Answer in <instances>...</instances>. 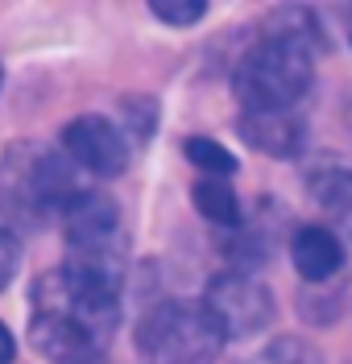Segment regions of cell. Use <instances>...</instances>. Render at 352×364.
Segmentation results:
<instances>
[{
    "label": "cell",
    "instance_id": "obj_1",
    "mask_svg": "<svg viewBox=\"0 0 352 364\" xmlns=\"http://www.w3.org/2000/svg\"><path fill=\"white\" fill-rule=\"evenodd\" d=\"M29 302V340L54 364H95L120 318V298L83 286L67 269L42 273Z\"/></svg>",
    "mask_w": 352,
    "mask_h": 364
},
{
    "label": "cell",
    "instance_id": "obj_2",
    "mask_svg": "<svg viewBox=\"0 0 352 364\" xmlns=\"http://www.w3.org/2000/svg\"><path fill=\"white\" fill-rule=\"evenodd\" d=\"M63 232H67V265L63 269L100 294L120 298L124 273H129V228L120 220L117 199H108L100 191H83L67 207Z\"/></svg>",
    "mask_w": 352,
    "mask_h": 364
},
{
    "label": "cell",
    "instance_id": "obj_3",
    "mask_svg": "<svg viewBox=\"0 0 352 364\" xmlns=\"http://www.w3.org/2000/svg\"><path fill=\"white\" fill-rule=\"evenodd\" d=\"M83 186L75 178V166L63 149H38L29 141H13L0 166V211L4 228H42L54 215L75 203Z\"/></svg>",
    "mask_w": 352,
    "mask_h": 364
},
{
    "label": "cell",
    "instance_id": "obj_4",
    "mask_svg": "<svg viewBox=\"0 0 352 364\" xmlns=\"http://www.w3.org/2000/svg\"><path fill=\"white\" fill-rule=\"evenodd\" d=\"M315 58L311 50L282 38H261L233 70V91L240 112H294L311 91Z\"/></svg>",
    "mask_w": 352,
    "mask_h": 364
},
{
    "label": "cell",
    "instance_id": "obj_5",
    "mask_svg": "<svg viewBox=\"0 0 352 364\" xmlns=\"http://www.w3.org/2000/svg\"><path fill=\"white\" fill-rule=\"evenodd\" d=\"M220 327L203 302L191 298H166L137 323V352L145 364H211L220 356Z\"/></svg>",
    "mask_w": 352,
    "mask_h": 364
},
{
    "label": "cell",
    "instance_id": "obj_6",
    "mask_svg": "<svg viewBox=\"0 0 352 364\" xmlns=\"http://www.w3.org/2000/svg\"><path fill=\"white\" fill-rule=\"evenodd\" d=\"M199 302L224 340H249L274 323V294L253 273H215Z\"/></svg>",
    "mask_w": 352,
    "mask_h": 364
},
{
    "label": "cell",
    "instance_id": "obj_7",
    "mask_svg": "<svg viewBox=\"0 0 352 364\" xmlns=\"http://www.w3.org/2000/svg\"><path fill=\"white\" fill-rule=\"evenodd\" d=\"M129 141L120 133L117 120H108V116L100 112H83L75 116L67 129H63V154L75 170H87L95 178H117L124 174V166H129Z\"/></svg>",
    "mask_w": 352,
    "mask_h": 364
},
{
    "label": "cell",
    "instance_id": "obj_8",
    "mask_svg": "<svg viewBox=\"0 0 352 364\" xmlns=\"http://www.w3.org/2000/svg\"><path fill=\"white\" fill-rule=\"evenodd\" d=\"M236 129L245 136V145L270 158H294L303 154L306 141V124L299 112H240Z\"/></svg>",
    "mask_w": 352,
    "mask_h": 364
},
{
    "label": "cell",
    "instance_id": "obj_9",
    "mask_svg": "<svg viewBox=\"0 0 352 364\" xmlns=\"http://www.w3.org/2000/svg\"><path fill=\"white\" fill-rule=\"evenodd\" d=\"M290 257H294L299 277L311 282V286H324V282H331L336 273L344 269V245H340V236L324 224L299 228L294 240H290Z\"/></svg>",
    "mask_w": 352,
    "mask_h": 364
},
{
    "label": "cell",
    "instance_id": "obj_10",
    "mask_svg": "<svg viewBox=\"0 0 352 364\" xmlns=\"http://www.w3.org/2000/svg\"><path fill=\"white\" fill-rule=\"evenodd\" d=\"M306 191H311V199L324 207V211H331V220L352 236V166L324 158L319 166L306 170Z\"/></svg>",
    "mask_w": 352,
    "mask_h": 364
},
{
    "label": "cell",
    "instance_id": "obj_11",
    "mask_svg": "<svg viewBox=\"0 0 352 364\" xmlns=\"http://www.w3.org/2000/svg\"><path fill=\"white\" fill-rule=\"evenodd\" d=\"M191 199L199 207V215L211 220V224H220V228L240 224V199H236V191L228 178H199L195 191H191Z\"/></svg>",
    "mask_w": 352,
    "mask_h": 364
},
{
    "label": "cell",
    "instance_id": "obj_12",
    "mask_svg": "<svg viewBox=\"0 0 352 364\" xmlns=\"http://www.w3.org/2000/svg\"><path fill=\"white\" fill-rule=\"evenodd\" d=\"M183 154H187V161L195 170H203V178H228V174H236L233 149H224L211 136H187L183 141Z\"/></svg>",
    "mask_w": 352,
    "mask_h": 364
},
{
    "label": "cell",
    "instance_id": "obj_13",
    "mask_svg": "<svg viewBox=\"0 0 352 364\" xmlns=\"http://www.w3.org/2000/svg\"><path fill=\"white\" fill-rule=\"evenodd\" d=\"M240 364H324V356L315 343L299 340V336H278L265 348H257L253 356H245Z\"/></svg>",
    "mask_w": 352,
    "mask_h": 364
},
{
    "label": "cell",
    "instance_id": "obj_14",
    "mask_svg": "<svg viewBox=\"0 0 352 364\" xmlns=\"http://www.w3.org/2000/svg\"><path fill=\"white\" fill-rule=\"evenodd\" d=\"M120 108H124V112H120L117 124H120V133H124V141H129V145H145L149 133H154V120H158V116H154V100H149V95H133V100H124Z\"/></svg>",
    "mask_w": 352,
    "mask_h": 364
},
{
    "label": "cell",
    "instance_id": "obj_15",
    "mask_svg": "<svg viewBox=\"0 0 352 364\" xmlns=\"http://www.w3.org/2000/svg\"><path fill=\"white\" fill-rule=\"evenodd\" d=\"M149 13L166 25H199L208 4L203 0H149Z\"/></svg>",
    "mask_w": 352,
    "mask_h": 364
},
{
    "label": "cell",
    "instance_id": "obj_16",
    "mask_svg": "<svg viewBox=\"0 0 352 364\" xmlns=\"http://www.w3.org/2000/svg\"><path fill=\"white\" fill-rule=\"evenodd\" d=\"M17 265H21V245H17V232L0 224V290L17 277Z\"/></svg>",
    "mask_w": 352,
    "mask_h": 364
},
{
    "label": "cell",
    "instance_id": "obj_17",
    "mask_svg": "<svg viewBox=\"0 0 352 364\" xmlns=\"http://www.w3.org/2000/svg\"><path fill=\"white\" fill-rule=\"evenodd\" d=\"M13 356H17V343H13V331L0 323V364H13Z\"/></svg>",
    "mask_w": 352,
    "mask_h": 364
},
{
    "label": "cell",
    "instance_id": "obj_18",
    "mask_svg": "<svg viewBox=\"0 0 352 364\" xmlns=\"http://www.w3.org/2000/svg\"><path fill=\"white\" fill-rule=\"evenodd\" d=\"M344 124H348V133H352V95L344 100Z\"/></svg>",
    "mask_w": 352,
    "mask_h": 364
},
{
    "label": "cell",
    "instance_id": "obj_19",
    "mask_svg": "<svg viewBox=\"0 0 352 364\" xmlns=\"http://www.w3.org/2000/svg\"><path fill=\"white\" fill-rule=\"evenodd\" d=\"M0 87H4V67H0Z\"/></svg>",
    "mask_w": 352,
    "mask_h": 364
}]
</instances>
